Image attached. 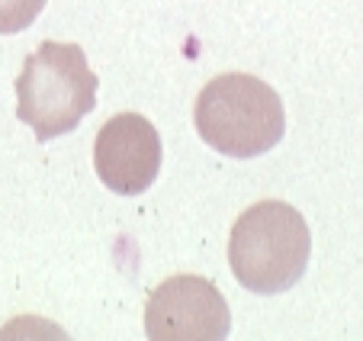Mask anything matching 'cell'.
Here are the masks:
<instances>
[{
    "label": "cell",
    "instance_id": "3957f363",
    "mask_svg": "<svg viewBox=\"0 0 363 341\" xmlns=\"http://www.w3.org/2000/svg\"><path fill=\"white\" fill-rule=\"evenodd\" d=\"M96 103V75L74 42H42L16 77V119L33 126L39 142L77 129Z\"/></svg>",
    "mask_w": 363,
    "mask_h": 341
},
{
    "label": "cell",
    "instance_id": "277c9868",
    "mask_svg": "<svg viewBox=\"0 0 363 341\" xmlns=\"http://www.w3.org/2000/svg\"><path fill=\"white\" fill-rule=\"evenodd\" d=\"M232 313L213 280L177 274L151 290L145 303V335L151 341H222Z\"/></svg>",
    "mask_w": 363,
    "mask_h": 341
},
{
    "label": "cell",
    "instance_id": "6da1fadb",
    "mask_svg": "<svg viewBox=\"0 0 363 341\" xmlns=\"http://www.w3.org/2000/svg\"><path fill=\"white\" fill-rule=\"evenodd\" d=\"M312 254V235L296 212V206L283 200L254 203L235 219L228 239V264L232 274L251 293H283L302 280Z\"/></svg>",
    "mask_w": 363,
    "mask_h": 341
},
{
    "label": "cell",
    "instance_id": "5b68a950",
    "mask_svg": "<svg viewBox=\"0 0 363 341\" xmlns=\"http://www.w3.org/2000/svg\"><path fill=\"white\" fill-rule=\"evenodd\" d=\"M96 178L119 197L145 193L161 170V136L138 113L106 119L94 142Z\"/></svg>",
    "mask_w": 363,
    "mask_h": 341
},
{
    "label": "cell",
    "instance_id": "7a4b0ae2",
    "mask_svg": "<svg viewBox=\"0 0 363 341\" xmlns=\"http://www.w3.org/2000/svg\"><path fill=\"white\" fill-rule=\"evenodd\" d=\"M196 132L209 148L228 158H257L286 132L283 100L254 75H219L196 97Z\"/></svg>",
    "mask_w": 363,
    "mask_h": 341
},
{
    "label": "cell",
    "instance_id": "8992f818",
    "mask_svg": "<svg viewBox=\"0 0 363 341\" xmlns=\"http://www.w3.org/2000/svg\"><path fill=\"white\" fill-rule=\"evenodd\" d=\"M45 0H0V36L23 33L35 23Z\"/></svg>",
    "mask_w": 363,
    "mask_h": 341
}]
</instances>
